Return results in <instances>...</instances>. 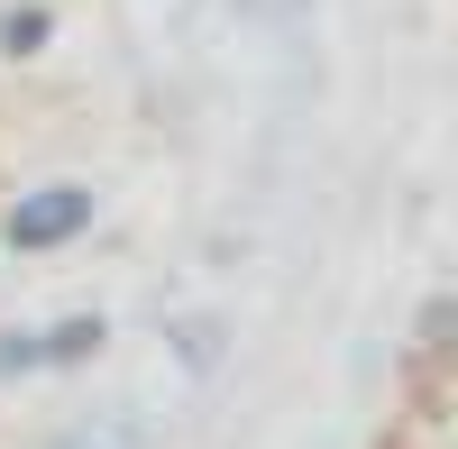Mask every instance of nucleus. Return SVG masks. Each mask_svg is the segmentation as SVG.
Wrapping results in <instances>:
<instances>
[{"label": "nucleus", "mask_w": 458, "mask_h": 449, "mask_svg": "<svg viewBox=\"0 0 458 449\" xmlns=\"http://www.w3.org/2000/svg\"><path fill=\"white\" fill-rule=\"evenodd\" d=\"M101 230V193L83 174H55V183H28V193L0 202V248L10 257H64L73 239Z\"/></svg>", "instance_id": "obj_1"}, {"label": "nucleus", "mask_w": 458, "mask_h": 449, "mask_svg": "<svg viewBox=\"0 0 458 449\" xmlns=\"http://www.w3.org/2000/svg\"><path fill=\"white\" fill-rule=\"evenodd\" d=\"M101 349H110V312H55V321H37V358H47V377H83Z\"/></svg>", "instance_id": "obj_2"}, {"label": "nucleus", "mask_w": 458, "mask_h": 449, "mask_svg": "<svg viewBox=\"0 0 458 449\" xmlns=\"http://www.w3.org/2000/svg\"><path fill=\"white\" fill-rule=\"evenodd\" d=\"M165 349H174L183 377H211V367L229 358V321H220V312H174V321H165Z\"/></svg>", "instance_id": "obj_3"}, {"label": "nucleus", "mask_w": 458, "mask_h": 449, "mask_svg": "<svg viewBox=\"0 0 458 449\" xmlns=\"http://www.w3.org/2000/svg\"><path fill=\"white\" fill-rule=\"evenodd\" d=\"M55 47V0H0V64H37Z\"/></svg>", "instance_id": "obj_4"}, {"label": "nucleus", "mask_w": 458, "mask_h": 449, "mask_svg": "<svg viewBox=\"0 0 458 449\" xmlns=\"http://www.w3.org/2000/svg\"><path fill=\"white\" fill-rule=\"evenodd\" d=\"M449 330H458V293H431V303H422V321H412V358H422V367H440V358H449Z\"/></svg>", "instance_id": "obj_5"}, {"label": "nucleus", "mask_w": 458, "mask_h": 449, "mask_svg": "<svg viewBox=\"0 0 458 449\" xmlns=\"http://www.w3.org/2000/svg\"><path fill=\"white\" fill-rule=\"evenodd\" d=\"M47 377V358H37V321H0V385H28Z\"/></svg>", "instance_id": "obj_6"}]
</instances>
